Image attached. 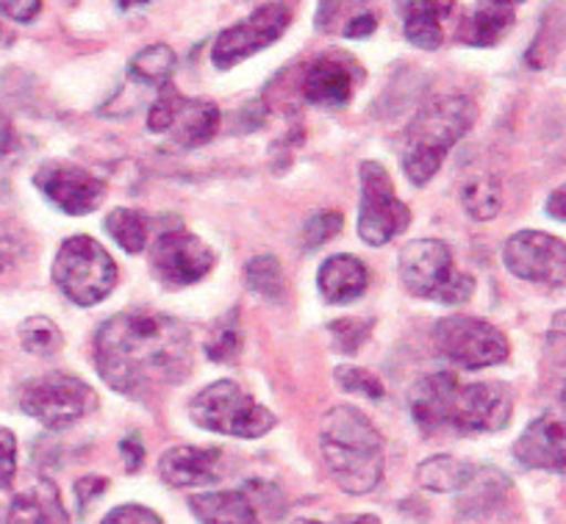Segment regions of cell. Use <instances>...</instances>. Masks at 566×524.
Returning a JSON list of instances; mask_svg holds the SVG:
<instances>
[{"instance_id":"cell-40","label":"cell","mask_w":566,"mask_h":524,"mask_svg":"<svg viewBox=\"0 0 566 524\" xmlns=\"http://www.w3.org/2000/svg\"><path fill=\"white\" fill-rule=\"evenodd\" d=\"M375 29H378V18H375V12H367V7H361V12L353 14L350 20H345L342 34H345L347 40H367V36L375 34Z\"/></svg>"},{"instance_id":"cell-37","label":"cell","mask_w":566,"mask_h":524,"mask_svg":"<svg viewBox=\"0 0 566 524\" xmlns=\"http://www.w3.org/2000/svg\"><path fill=\"white\" fill-rule=\"evenodd\" d=\"M18 474V436L0 428V489H7Z\"/></svg>"},{"instance_id":"cell-16","label":"cell","mask_w":566,"mask_h":524,"mask_svg":"<svg viewBox=\"0 0 566 524\" xmlns=\"http://www.w3.org/2000/svg\"><path fill=\"white\" fill-rule=\"evenodd\" d=\"M514 458L527 469L564 472L566 433L555 417H538L527 425L525 433L514 441Z\"/></svg>"},{"instance_id":"cell-13","label":"cell","mask_w":566,"mask_h":524,"mask_svg":"<svg viewBox=\"0 0 566 524\" xmlns=\"http://www.w3.org/2000/svg\"><path fill=\"white\" fill-rule=\"evenodd\" d=\"M34 187L45 195L48 203L70 217H84L101 209L106 200V184L86 167L73 161H45L34 172Z\"/></svg>"},{"instance_id":"cell-34","label":"cell","mask_w":566,"mask_h":524,"mask_svg":"<svg viewBox=\"0 0 566 524\" xmlns=\"http://www.w3.org/2000/svg\"><path fill=\"white\" fill-rule=\"evenodd\" d=\"M181 92L176 90V84H167L156 92V101L148 108V130L150 134H167L172 125V114H176L178 101H181Z\"/></svg>"},{"instance_id":"cell-26","label":"cell","mask_w":566,"mask_h":524,"mask_svg":"<svg viewBox=\"0 0 566 524\" xmlns=\"http://www.w3.org/2000/svg\"><path fill=\"white\" fill-rule=\"evenodd\" d=\"M103 228L108 237L119 244L128 255L145 253L150 239V217L139 209H128V206H117L106 214Z\"/></svg>"},{"instance_id":"cell-28","label":"cell","mask_w":566,"mask_h":524,"mask_svg":"<svg viewBox=\"0 0 566 524\" xmlns=\"http://www.w3.org/2000/svg\"><path fill=\"white\" fill-rule=\"evenodd\" d=\"M244 281H248L250 292L270 300V303H277L283 297V289H286L283 264L272 253H261L250 259L248 266H244Z\"/></svg>"},{"instance_id":"cell-19","label":"cell","mask_w":566,"mask_h":524,"mask_svg":"<svg viewBox=\"0 0 566 524\" xmlns=\"http://www.w3.org/2000/svg\"><path fill=\"white\" fill-rule=\"evenodd\" d=\"M222 123V114L217 103L211 101H195V97H181L178 101L176 114H172V125L167 134L172 136L178 147L184 150H195V147L209 145L217 136Z\"/></svg>"},{"instance_id":"cell-44","label":"cell","mask_w":566,"mask_h":524,"mask_svg":"<svg viewBox=\"0 0 566 524\" xmlns=\"http://www.w3.org/2000/svg\"><path fill=\"white\" fill-rule=\"evenodd\" d=\"M292 524H380L373 513H358V516H336L334 522H317V518H295Z\"/></svg>"},{"instance_id":"cell-1","label":"cell","mask_w":566,"mask_h":524,"mask_svg":"<svg viewBox=\"0 0 566 524\" xmlns=\"http://www.w3.org/2000/svg\"><path fill=\"white\" fill-rule=\"evenodd\" d=\"M192 333L159 311H119L95 333V369L130 400H154L192 373Z\"/></svg>"},{"instance_id":"cell-20","label":"cell","mask_w":566,"mask_h":524,"mask_svg":"<svg viewBox=\"0 0 566 524\" xmlns=\"http://www.w3.org/2000/svg\"><path fill=\"white\" fill-rule=\"evenodd\" d=\"M7 524H70L56 483L40 478L31 489L20 491L9 505Z\"/></svg>"},{"instance_id":"cell-41","label":"cell","mask_w":566,"mask_h":524,"mask_svg":"<svg viewBox=\"0 0 566 524\" xmlns=\"http://www.w3.org/2000/svg\"><path fill=\"white\" fill-rule=\"evenodd\" d=\"M40 0H18V3H14V0H7V3H0V14L18 20V23H31V20L40 18Z\"/></svg>"},{"instance_id":"cell-38","label":"cell","mask_w":566,"mask_h":524,"mask_svg":"<svg viewBox=\"0 0 566 524\" xmlns=\"http://www.w3.org/2000/svg\"><path fill=\"white\" fill-rule=\"evenodd\" d=\"M101 524H165L159 513L145 505H119L108 511V516Z\"/></svg>"},{"instance_id":"cell-8","label":"cell","mask_w":566,"mask_h":524,"mask_svg":"<svg viewBox=\"0 0 566 524\" xmlns=\"http://www.w3.org/2000/svg\"><path fill=\"white\" fill-rule=\"evenodd\" d=\"M18 406L25 417L51 430L81 422L97 408V395L86 380L67 373H48L20 386Z\"/></svg>"},{"instance_id":"cell-2","label":"cell","mask_w":566,"mask_h":524,"mask_svg":"<svg viewBox=\"0 0 566 524\" xmlns=\"http://www.w3.org/2000/svg\"><path fill=\"white\" fill-rule=\"evenodd\" d=\"M411 417L422 433H500L514 419V397L497 380L461 384L455 373L424 375L411 389Z\"/></svg>"},{"instance_id":"cell-46","label":"cell","mask_w":566,"mask_h":524,"mask_svg":"<svg viewBox=\"0 0 566 524\" xmlns=\"http://www.w3.org/2000/svg\"><path fill=\"white\" fill-rule=\"evenodd\" d=\"M14 42V34H9V29L3 23H0V45H12Z\"/></svg>"},{"instance_id":"cell-43","label":"cell","mask_w":566,"mask_h":524,"mask_svg":"<svg viewBox=\"0 0 566 524\" xmlns=\"http://www.w3.org/2000/svg\"><path fill=\"white\" fill-rule=\"evenodd\" d=\"M18 130H14L12 119L7 117V112L0 108V164L9 161V158L18 153Z\"/></svg>"},{"instance_id":"cell-23","label":"cell","mask_w":566,"mask_h":524,"mask_svg":"<svg viewBox=\"0 0 566 524\" xmlns=\"http://www.w3.org/2000/svg\"><path fill=\"white\" fill-rule=\"evenodd\" d=\"M402 14V31L411 45L422 51H437L442 45V20L453 12V3L439 0H417V3H397Z\"/></svg>"},{"instance_id":"cell-10","label":"cell","mask_w":566,"mask_h":524,"mask_svg":"<svg viewBox=\"0 0 566 524\" xmlns=\"http://www.w3.org/2000/svg\"><path fill=\"white\" fill-rule=\"evenodd\" d=\"M361 209L358 237L373 248H384L411 226V209L397 198L389 169L380 161H361Z\"/></svg>"},{"instance_id":"cell-4","label":"cell","mask_w":566,"mask_h":524,"mask_svg":"<svg viewBox=\"0 0 566 524\" xmlns=\"http://www.w3.org/2000/svg\"><path fill=\"white\" fill-rule=\"evenodd\" d=\"M478 119V106L464 95H444L424 103L402 134L400 164L413 187H424L444 164L455 142L464 139Z\"/></svg>"},{"instance_id":"cell-11","label":"cell","mask_w":566,"mask_h":524,"mask_svg":"<svg viewBox=\"0 0 566 524\" xmlns=\"http://www.w3.org/2000/svg\"><path fill=\"white\" fill-rule=\"evenodd\" d=\"M292 20H295V9L290 3H264V7H255L253 14H248L242 23L231 25V29H226L217 36L214 45H211V62L222 73L233 70L244 59L275 45L286 34Z\"/></svg>"},{"instance_id":"cell-25","label":"cell","mask_w":566,"mask_h":524,"mask_svg":"<svg viewBox=\"0 0 566 524\" xmlns=\"http://www.w3.org/2000/svg\"><path fill=\"white\" fill-rule=\"evenodd\" d=\"M172 73H176V53L165 42L142 48L128 62V81L139 90L159 92L161 86L172 84Z\"/></svg>"},{"instance_id":"cell-30","label":"cell","mask_w":566,"mask_h":524,"mask_svg":"<svg viewBox=\"0 0 566 524\" xmlns=\"http://www.w3.org/2000/svg\"><path fill=\"white\" fill-rule=\"evenodd\" d=\"M334 380L342 391L367 397V400H384L386 397V386L380 384L378 375H373L364 367H356V364H342V367H336Z\"/></svg>"},{"instance_id":"cell-22","label":"cell","mask_w":566,"mask_h":524,"mask_svg":"<svg viewBox=\"0 0 566 524\" xmlns=\"http://www.w3.org/2000/svg\"><path fill=\"white\" fill-rule=\"evenodd\" d=\"M189 511L200 524H264L244 491H209L189 496Z\"/></svg>"},{"instance_id":"cell-21","label":"cell","mask_w":566,"mask_h":524,"mask_svg":"<svg viewBox=\"0 0 566 524\" xmlns=\"http://www.w3.org/2000/svg\"><path fill=\"white\" fill-rule=\"evenodd\" d=\"M516 20L514 3H478L459 25V42L470 48H494L511 34Z\"/></svg>"},{"instance_id":"cell-6","label":"cell","mask_w":566,"mask_h":524,"mask_svg":"<svg viewBox=\"0 0 566 524\" xmlns=\"http://www.w3.org/2000/svg\"><path fill=\"white\" fill-rule=\"evenodd\" d=\"M189 417L200 430L233 439H261L277 422L270 408L255 402L253 395L233 380H217L195 395Z\"/></svg>"},{"instance_id":"cell-33","label":"cell","mask_w":566,"mask_h":524,"mask_svg":"<svg viewBox=\"0 0 566 524\" xmlns=\"http://www.w3.org/2000/svg\"><path fill=\"white\" fill-rule=\"evenodd\" d=\"M342 226H345V220H342L339 211H323V214H314L312 220L306 222V228H303L301 248L306 250V253L319 250L323 244H328L331 239L339 237Z\"/></svg>"},{"instance_id":"cell-24","label":"cell","mask_w":566,"mask_h":524,"mask_svg":"<svg viewBox=\"0 0 566 524\" xmlns=\"http://www.w3.org/2000/svg\"><path fill=\"white\" fill-rule=\"evenodd\" d=\"M475 474V463L453 455H433L419 463L417 483L419 489L433 491V494H461V491L470 489Z\"/></svg>"},{"instance_id":"cell-12","label":"cell","mask_w":566,"mask_h":524,"mask_svg":"<svg viewBox=\"0 0 566 524\" xmlns=\"http://www.w3.org/2000/svg\"><path fill=\"white\" fill-rule=\"evenodd\" d=\"M214 266L217 253L195 233L165 231L150 248V270L170 289L200 283Z\"/></svg>"},{"instance_id":"cell-15","label":"cell","mask_w":566,"mask_h":524,"mask_svg":"<svg viewBox=\"0 0 566 524\" xmlns=\"http://www.w3.org/2000/svg\"><path fill=\"white\" fill-rule=\"evenodd\" d=\"M220 461L222 450L217 447L178 444L165 450V455L159 458V474L172 489H198L222 478Z\"/></svg>"},{"instance_id":"cell-36","label":"cell","mask_w":566,"mask_h":524,"mask_svg":"<svg viewBox=\"0 0 566 524\" xmlns=\"http://www.w3.org/2000/svg\"><path fill=\"white\" fill-rule=\"evenodd\" d=\"M23 253V231L9 217H0V275Z\"/></svg>"},{"instance_id":"cell-35","label":"cell","mask_w":566,"mask_h":524,"mask_svg":"<svg viewBox=\"0 0 566 524\" xmlns=\"http://www.w3.org/2000/svg\"><path fill=\"white\" fill-rule=\"evenodd\" d=\"M244 494H248V500L255 505L259 516L275 518L286 511V502H283L281 489L272 483H264V480H250V483L244 485Z\"/></svg>"},{"instance_id":"cell-31","label":"cell","mask_w":566,"mask_h":524,"mask_svg":"<svg viewBox=\"0 0 566 524\" xmlns=\"http://www.w3.org/2000/svg\"><path fill=\"white\" fill-rule=\"evenodd\" d=\"M239 353H242V327L237 325V314H231L220 322L214 336L206 342V356L217 364H228L237 361Z\"/></svg>"},{"instance_id":"cell-14","label":"cell","mask_w":566,"mask_h":524,"mask_svg":"<svg viewBox=\"0 0 566 524\" xmlns=\"http://www.w3.org/2000/svg\"><path fill=\"white\" fill-rule=\"evenodd\" d=\"M503 264L514 277L542 286H564L566 244L544 231H516L503 248Z\"/></svg>"},{"instance_id":"cell-18","label":"cell","mask_w":566,"mask_h":524,"mask_svg":"<svg viewBox=\"0 0 566 524\" xmlns=\"http://www.w3.org/2000/svg\"><path fill=\"white\" fill-rule=\"evenodd\" d=\"M317 286L319 294L325 297V303L347 305L367 292L369 270L361 259H356V255H331V259L323 261V266H319Z\"/></svg>"},{"instance_id":"cell-27","label":"cell","mask_w":566,"mask_h":524,"mask_svg":"<svg viewBox=\"0 0 566 524\" xmlns=\"http://www.w3.org/2000/svg\"><path fill=\"white\" fill-rule=\"evenodd\" d=\"M461 203H464L467 214L478 222L494 220L503 209V181L492 172L470 175L461 184Z\"/></svg>"},{"instance_id":"cell-5","label":"cell","mask_w":566,"mask_h":524,"mask_svg":"<svg viewBox=\"0 0 566 524\" xmlns=\"http://www.w3.org/2000/svg\"><path fill=\"white\" fill-rule=\"evenodd\" d=\"M400 281L408 294L419 300H437L461 305L475 294V277L455 266L453 253L439 239H413L400 250Z\"/></svg>"},{"instance_id":"cell-3","label":"cell","mask_w":566,"mask_h":524,"mask_svg":"<svg viewBox=\"0 0 566 524\" xmlns=\"http://www.w3.org/2000/svg\"><path fill=\"white\" fill-rule=\"evenodd\" d=\"M319 452L331 480L345 494H369L384 480V439L358 408L336 406L325 413Z\"/></svg>"},{"instance_id":"cell-9","label":"cell","mask_w":566,"mask_h":524,"mask_svg":"<svg viewBox=\"0 0 566 524\" xmlns=\"http://www.w3.org/2000/svg\"><path fill=\"white\" fill-rule=\"evenodd\" d=\"M439 356L453 361L461 369H486L509 361L511 344L500 327L478 316H448L433 327Z\"/></svg>"},{"instance_id":"cell-42","label":"cell","mask_w":566,"mask_h":524,"mask_svg":"<svg viewBox=\"0 0 566 524\" xmlns=\"http://www.w3.org/2000/svg\"><path fill=\"white\" fill-rule=\"evenodd\" d=\"M119 452H123V463L130 474L139 472L142 463H145V444H142L139 433H128L119 441Z\"/></svg>"},{"instance_id":"cell-39","label":"cell","mask_w":566,"mask_h":524,"mask_svg":"<svg viewBox=\"0 0 566 524\" xmlns=\"http://www.w3.org/2000/svg\"><path fill=\"white\" fill-rule=\"evenodd\" d=\"M108 489V480L101 474H84L81 480H75V500H78V511L86 513L92 507V502L101 500L103 491Z\"/></svg>"},{"instance_id":"cell-32","label":"cell","mask_w":566,"mask_h":524,"mask_svg":"<svg viewBox=\"0 0 566 524\" xmlns=\"http://www.w3.org/2000/svg\"><path fill=\"white\" fill-rule=\"evenodd\" d=\"M334 336V347L345 356H356L361 344L367 342L369 333L375 331V319H336L328 325Z\"/></svg>"},{"instance_id":"cell-7","label":"cell","mask_w":566,"mask_h":524,"mask_svg":"<svg viewBox=\"0 0 566 524\" xmlns=\"http://www.w3.org/2000/svg\"><path fill=\"white\" fill-rule=\"evenodd\" d=\"M117 264L97 239L70 237L53 259V283L75 305L103 303L117 286Z\"/></svg>"},{"instance_id":"cell-29","label":"cell","mask_w":566,"mask_h":524,"mask_svg":"<svg viewBox=\"0 0 566 524\" xmlns=\"http://www.w3.org/2000/svg\"><path fill=\"white\" fill-rule=\"evenodd\" d=\"M18 336L25 353H31V356H42V358L56 356L64 342L59 325L53 319H48V316H29V319L18 327Z\"/></svg>"},{"instance_id":"cell-45","label":"cell","mask_w":566,"mask_h":524,"mask_svg":"<svg viewBox=\"0 0 566 524\" xmlns=\"http://www.w3.org/2000/svg\"><path fill=\"white\" fill-rule=\"evenodd\" d=\"M564 198H566L564 187L553 189V195L547 198V214L553 217V220H558V222L566 220V200Z\"/></svg>"},{"instance_id":"cell-17","label":"cell","mask_w":566,"mask_h":524,"mask_svg":"<svg viewBox=\"0 0 566 524\" xmlns=\"http://www.w3.org/2000/svg\"><path fill=\"white\" fill-rule=\"evenodd\" d=\"M353 92H356V75L339 56H319L303 78V97L312 106L339 108L350 101Z\"/></svg>"}]
</instances>
